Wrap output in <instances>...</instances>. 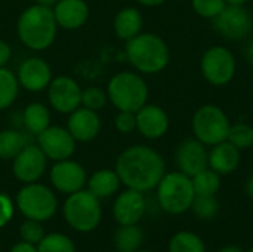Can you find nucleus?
<instances>
[{"label": "nucleus", "instance_id": "nucleus-1", "mask_svg": "<svg viewBox=\"0 0 253 252\" xmlns=\"http://www.w3.org/2000/svg\"><path fill=\"white\" fill-rule=\"evenodd\" d=\"M116 172L127 189L141 193L156 189L166 174L163 157L147 146H132L126 149L117 157Z\"/></svg>", "mask_w": 253, "mask_h": 252}, {"label": "nucleus", "instance_id": "nucleus-2", "mask_svg": "<svg viewBox=\"0 0 253 252\" xmlns=\"http://www.w3.org/2000/svg\"><path fill=\"white\" fill-rule=\"evenodd\" d=\"M56 28L53 9L37 3L27 7L19 15L16 24L19 40L33 50L47 49L55 40Z\"/></svg>", "mask_w": 253, "mask_h": 252}, {"label": "nucleus", "instance_id": "nucleus-3", "mask_svg": "<svg viewBox=\"0 0 253 252\" xmlns=\"http://www.w3.org/2000/svg\"><path fill=\"white\" fill-rule=\"evenodd\" d=\"M129 62L141 73L156 74L166 68L170 53L166 42L153 33H139L126 43Z\"/></svg>", "mask_w": 253, "mask_h": 252}, {"label": "nucleus", "instance_id": "nucleus-4", "mask_svg": "<svg viewBox=\"0 0 253 252\" xmlns=\"http://www.w3.org/2000/svg\"><path fill=\"white\" fill-rule=\"evenodd\" d=\"M107 95L119 111L136 113L147 104L148 86L139 74L122 71L108 82Z\"/></svg>", "mask_w": 253, "mask_h": 252}, {"label": "nucleus", "instance_id": "nucleus-5", "mask_svg": "<svg viewBox=\"0 0 253 252\" xmlns=\"http://www.w3.org/2000/svg\"><path fill=\"white\" fill-rule=\"evenodd\" d=\"M156 189L160 208L170 215H181L190 211L196 198L191 177L181 171L165 174Z\"/></svg>", "mask_w": 253, "mask_h": 252}, {"label": "nucleus", "instance_id": "nucleus-6", "mask_svg": "<svg viewBox=\"0 0 253 252\" xmlns=\"http://www.w3.org/2000/svg\"><path fill=\"white\" fill-rule=\"evenodd\" d=\"M99 199L89 190L71 193L64 203V217L68 226L77 232H92L101 221Z\"/></svg>", "mask_w": 253, "mask_h": 252}, {"label": "nucleus", "instance_id": "nucleus-7", "mask_svg": "<svg viewBox=\"0 0 253 252\" xmlns=\"http://www.w3.org/2000/svg\"><path fill=\"white\" fill-rule=\"evenodd\" d=\"M191 126L196 138L200 143L213 147L222 141H227L231 125L221 107L206 104L196 110Z\"/></svg>", "mask_w": 253, "mask_h": 252}, {"label": "nucleus", "instance_id": "nucleus-8", "mask_svg": "<svg viewBox=\"0 0 253 252\" xmlns=\"http://www.w3.org/2000/svg\"><path fill=\"white\" fill-rule=\"evenodd\" d=\"M16 205L24 217L40 223L52 218L58 206L53 192L37 183H30L18 192Z\"/></svg>", "mask_w": 253, "mask_h": 252}, {"label": "nucleus", "instance_id": "nucleus-9", "mask_svg": "<svg viewBox=\"0 0 253 252\" xmlns=\"http://www.w3.org/2000/svg\"><path fill=\"white\" fill-rule=\"evenodd\" d=\"M203 77L215 86H224L231 82L236 74V58L230 49L213 46L208 49L202 58Z\"/></svg>", "mask_w": 253, "mask_h": 252}, {"label": "nucleus", "instance_id": "nucleus-10", "mask_svg": "<svg viewBox=\"0 0 253 252\" xmlns=\"http://www.w3.org/2000/svg\"><path fill=\"white\" fill-rule=\"evenodd\" d=\"M253 19L245 6L227 4L224 10L213 18V28L228 40L237 42L249 36Z\"/></svg>", "mask_w": 253, "mask_h": 252}, {"label": "nucleus", "instance_id": "nucleus-11", "mask_svg": "<svg viewBox=\"0 0 253 252\" xmlns=\"http://www.w3.org/2000/svg\"><path fill=\"white\" fill-rule=\"evenodd\" d=\"M47 97L50 105L64 114L73 113L82 104V89L79 83L68 76L53 79L47 86Z\"/></svg>", "mask_w": 253, "mask_h": 252}, {"label": "nucleus", "instance_id": "nucleus-12", "mask_svg": "<svg viewBox=\"0 0 253 252\" xmlns=\"http://www.w3.org/2000/svg\"><path fill=\"white\" fill-rule=\"evenodd\" d=\"M37 144L47 159L56 162L70 159L76 150V140L68 129L61 126H47L37 135Z\"/></svg>", "mask_w": 253, "mask_h": 252}, {"label": "nucleus", "instance_id": "nucleus-13", "mask_svg": "<svg viewBox=\"0 0 253 252\" xmlns=\"http://www.w3.org/2000/svg\"><path fill=\"white\" fill-rule=\"evenodd\" d=\"M46 159V154L42 151L39 146L28 144L13 157V175L21 183H36L44 174Z\"/></svg>", "mask_w": 253, "mask_h": 252}, {"label": "nucleus", "instance_id": "nucleus-14", "mask_svg": "<svg viewBox=\"0 0 253 252\" xmlns=\"http://www.w3.org/2000/svg\"><path fill=\"white\" fill-rule=\"evenodd\" d=\"M50 181L61 193L71 195L82 190L86 184V171L74 160H58L50 169Z\"/></svg>", "mask_w": 253, "mask_h": 252}, {"label": "nucleus", "instance_id": "nucleus-15", "mask_svg": "<svg viewBox=\"0 0 253 252\" xmlns=\"http://www.w3.org/2000/svg\"><path fill=\"white\" fill-rule=\"evenodd\" d=\"M176 165L179 171L188 177H194L209 166V153L206 146L197 138L185 140L176 150Z\"/></svg>", "mask_w": 253, "mask_h": 252}, {"label": "nucleus", "instance_id": "nucleus-16", "mask_svg": "<svg viewBox=\"0 0 253 252\" xmlns=\"http://www.w3.org/2000/svg\"><path fill=\"white\" fill-rule=\"evenodd\" d=\"M19 85L30 92H40L52 82V70L46 61L33 56L25 59L18 68Z\"/></svg>", "mask_w": 253, "mask_h": 252}, {"label": "nucleus", "instance_id": "nucleus-17", "mask_svg": "<svg viewBox=\"0 0 253 252\" xmlns=\"http://www.w3.org/2000/svg\"><path fill=\"white\" fill-rule=\"evenodd\" d=\"M135 114L138 132L148 140L162 138L169 129V117L166 111L156 104H145Z\"/></svg>", "mask_w": 253, "mask_h": 252}, {"label": "nucleus", "instance_id": "nucleus-18", "mask_svg": "<svg viewBox=\"0 0 253 252\" xmlns=\"http://www.w3.org/2000/svg\"><path fill=\"white\" fill-rule=\"evenodd\" d=\"M144 212H145L144 195L133 189H127L126 192L120 193L113 208L114 218L120 226L138 224Z\"/></svg>", "mask_w": 253, "mask_h": 252}, {"label": "nucleus", "instance_id": "nucleus-19", "mask_svg": "<svg viewBox=\"0 0 253 252\" xmlns=\"http://www.w3.org/2000/svg\"><path fill=\"white\" fill-rule=\"evenodd\" d=\"M67 129L76 141L89 143L98 137L101 131V120L96 111L86 107H79L73 113H70Z\"/></svg>", "mask_w": 253, "mask_h": 252}, {"label": "nucleus", "instance_id": "nucleus-20", "mask_svg": "<svg viewBox=\"0 0 253 252\" xmlns=\"http://www.w3.org/2000/svg\"><path fill=\"white\" fill-rule=\"evenodd\" d=\"M53 15L58 27L77 30L86 24L89 18V6L84 0H58L53 6Z\"/></svg>", "mask_w": 253, "mask_h": 252}, {"label": "nucleus", "instance_id": "nucleus-21", "mask_svg": "<svg viewBox=\"0 0 253 252\" xmlns=\"http://www.w3.org/2000/svg\"><path fill=\"white\" fill-rule=\"evenodd\" d=\"M240 163V150L230 141H222L213 146L209 153V166L219 175L231 174Z\"/></svg>", "mask_w": 253, "mask_h": 252}, {"label": "nucleus", "instance_id": "nucleus-22", "mask_svg": "<svg viewBox=\"0 0 253 252\" xmlns=\"http://www.w3.org/2000/svg\"><path fill=\"white\" fill-rule=\"evenodd\" d=\"M142 15L135 7H125L119 10L114 18V31L116 36L122 40H130L138 36L142 30Z\"/></svg>", "mask_w": 253, "mask_h": 252}, {"label": "nucleus", "instance_id": "nucleus-23", "mask_svg": "<svg viewBox=\"0 0 253 252\" xmlns=\"http://www.w3.org/2000/svg\"><path fill=\"white\" fill-rule=\"evenodd\" d=\"M120 178L116 171L111 169H101L96 171L87 181V190L93 193L98 199L113 196L120 187Z\"/></svg>", "mask_w": 253, "mask_h": 252}, {"label": "nucleus", "instance_id": "nucleus-24", "mask_svg": "<svg viewBox=\"0 0 253 252\" xmlns=\"http://www.w3.org/2000/svg\"><path fill=\"white\" fill-rule=\"evenodd\" d=\"M24 126L25 129L33 134V135H39L40 132H43L49 123H50V113L47 110V107L42 102H31L25 107L24 110Z\"/></svg>", "mask_w": 253, "mask_h": 252}, {"label": "nucleus", "instance_id": "nucleus-25", "mask_svg": "<svg viewBox=\"0 0 253 252\" xmlns=\"http://www.w3.org/2000/svg\"><path fill=\"white\" fill-rule=\"evenodd\" d=\"M30 144V138L25 132L18 129L0 131V159H13L25 146Z\"/></svg>", "mask_w": 253, "mask_h": 252}, {"label": "nucleus", "instance_id": "nucleus-26", "mask_svg": "<svg viewBox=\"0 0 253 252\" xmlns=\"http://www.w3.org/2000/svg\"><path fill=\"white\" fill-rule=\"evenodd\" d=\"M142 244V230L136 224L120 226L114 235V245L119 252H135Z\"/></svg>", "mask_w": 253, "mask_h": 252}, {"label": "nucleus", "instance_id": "nucleus-27", "mask_svg": "<svg viewBox=\"0 0 253 252\" xmlns=\"http://www.w3.org/2000/svg\"><path fill=\"white\" fill-rule=\"evenodd\" d=\"M196 195L200 196H215L221 189V177L211 168H206L191 177Z\"/></svg>", "mask_w": 253, "mask_h": 252}, {"label": "nucleus", "instance_id": "nucleus-28", "mask_svg": "<svg viewBox=\"0 0 253 252\" xmlns=\"http://www.w3.org/2000/svg\"><path fill=\"white\" fill-rule=\"evenodd\" d=\"M19 91L18 77L7 68L0 67V110L10 107Z\"/></svg>", "mask_w": 253, "mask_h": 252}, {"label": "nucleus", "instance_id": "nucleus-29", "mask_svg": "<svg viewBox=\"0 0 253 252\" xmlns=\"http://www.w3.org/2000/svg\"><path fill=\"white\" fill-rule=\"evenodd\" d=\"M169 252H206V245L193 232H178L169 241Z\"/></svg>", "mask_w": 253, "mask_h": 252}, {"label": "nucleus", "instance_id": "nucleus-30", "mask_svg": "<svg viewBox=\"0 0 253 252\" xmlns=\"http://www.w3.org/2000/svg\"><path fill=\"white\" fill-rule=\"evenodd\" d=\"M37 252H76V248L68 236L50 233L37 244Z\"/></svg>", "mask_w": 253, "mask_h": 252}, {"label": "nucleus", "instance_id": "nucleus-31", "mask_svg": "<svg viewBox=\"0 0 253 252\" xmlns=\"http://www.w3.org/2000/svg\"><path fill=\"white\" fill-rule=\"evenodd\" d=\"M190 211L199 220H211L219 212V202L215 196H200L196 195Z\"/></svg>", "mask_w": 253, "mask_h": 252}, {"label": "nucleus", "instance_id": "nucleus-32", "mask_svg": "<svg viewBox=\"0 0 253 252\" xmlns=\"http://www.w3.org/2000/svg\"><path fill=\"white\" fill-rule=\"evenodd\" d=\"M227 141L236 146L239 150H245L253 146V128L248 123H236L230 126Z\"/></svg>", "mask_w": 253, "mask_h": 252}, {"label": "nucleus", "instance_id": "nucleus-33", "mask_svg": "<svg viewBox=\"0 0 253 252\" xmlns=\"http://www.w3.org/2000/svg\"><path fill=\"white\" fill-rule=\"evenodd\" d=\"M107 100H108V95L101 88L90 86V88H86L84 91H82V105L89 110L99 111L101 108L105 107Z\"/></svg>", "mask_w": 253, "mask_h": 252}, {"label": "nucleus", "instance_id": "nucleus-34", "mask_svg": "<svg viewBox=\"0 0 253 252\" xmlns=\"http://www.w3.org/2000/svg\"><path fill=\"white\" fill-rule=\"evenodd\" d=\"M191 1L196 13L208 19H213L215 16H218L227 6L225 0H191Z\"/></svg>", "mask_w": 253, "mask_h": 252}, {"label": "nucleus", "instance_id": "nucleus-35", "mask_svg": "<svg viewBox=\"0 0 253 252\" xmlns=\"http://www.w3.org/2000/svg\"><path fill=\"white\" fill-rule=\"evenodd\" d=\"M19 236L24 242L36 245L44 238V230H43V226L40 224V221L27 220L19 227Z\"/></svg>", "mask_w": 253, "mask_h": 252}, {"label": "nucleus", "instance_id": "nucleus-36", "mask_svg": "<svg viewBox=\"0 0 253 252\" xmlns=\"http://www.w3.org/2000/svg\"><path fill=\"white\" fill-rule=\"evenodd\" d=\"M116 129L122 134H130L136 129V114L132 111H119L114 119Z\"/></svg>", "mask_w": 253, "mask_h": 252}, {"label": "nucleus", "instance_id": "nucleus-37", "mask_svg": "<svg viewBox=\"0 0 253 252\" xmlns=\"http://www.w3.org/2000/svg\"><path fill=\"white\" fill-rule=\"evenodd\" d=\"M13 215V203L10 198L4 193H0V227L6 226Z\"/></svg>", "mask_w": 253, "mask_h": 252}, {"label": "nucleus", "instance_id": "nucleus-38", "mask_svg": "<svg viewBox=\"0 0 253 252\" xmlns=\"http://www.w3.org/2000/svg\"><path fill=\"white\" fill-rule=\"evenodd\" d=\"M10 56H12L10 46L4 40H0V67H4L9 62Z\"/></svg>", "mask_w": 253, "mask_h": 252}, {"label": "nucleus", "instance_id": "nucleus-39", "mask_svg": "<svg viewBox=\"0 0 253 252\" xmlns=\"http://www.w3.org/2000/svg\"><path fill=\"white\" fill-rule=\"evenodd\" d=\"M10 252H37V248L33 244H28V242H24L22 241V242L13 245Z\"/></svg>", "mask_w": 253, "mask_h": 252}, {"label": "nucleus", "instance_id": "nucleus-40", "mask_svg": "<svg viewBox=\"0 0 253 252\" xmlns=\"http://www.w3.org/2000/svg\"><path fill=\"white\" fill-rule=\"evenodd\" d=\"M136 1L141 3V4H144V6H160L166 0H136Z\"/></svg>", "mask_w": 253, "mask_h": 252}, {"label": "nucleus", "instance_id": "nucleus-41", "mask_svg": "<svg viewBox=\"0 0 253 252\" xmlns=\"http://www.w3.org/2000/svg\"><path fill=\"white\" fill-rule=\"evenodd\" d=\"M246 193L251 199H253V175L249 177V180L246 183Z\"/></svg>", "mask_w": 253, "mask_h": 252}, {"label": "nucleus", "instance_id": "nucleus-42", "mask_svg": "<svg viewBox=\"0 0 253 252\" xmlns=\"http://www.w3.org/2000/svg\"><path fill=\"white\" fill-rule=\"evenodd\" d=\"M219 252H245L240 247H236V245H227L224 248H221Z\"/></svg>", "mask_w": 253, "mask_h": 252}, {"label": "nucleus", "instance_id": "nucleus-43", "mask_svg": "<svg viewBox=\"0 0 253 252\" xmlns=\"http://www.w3.org/2000/svg\"><path fill=\"white\" fill-rule=\"evenodd\" d=\"M37 4H43V6H47V7H52L58 3V0H36Z\"/></svg>", "mask_w": 253, "mask_h": 252}, {"label": "nucleus", "instance_id": "nucleus-44", "mask_svg": "<svg viewBox=\"0 0 253 252\" xmlns=\"http://www.w3.org/2000/svg\"><path fill=\"white\" fill-rule=\"evenodd\" d=\"M249 0H225L227 4H234V6H245V3Z\"/></svg>", "mask_w": 253, "mask_h": 252}, {"label": "nucleus", "instance_id": "nucleus-45", "mask_svg": "<svg viewBox=\"0 0 253 252\" xmlns=\"http://www.w3.org/2000/svg\"><path fill=\"white\" fill-rule=\"evenodd\" d=\"M248 58H249V61L253 64V43H251L249 48H248Z\"/></svg>", "mask_w": 253, "mask_h": 252}, {"label": "nucleus", "instance_id": "nucleus-46", "mask_svg": "<svg viewBox=\"0 0 253 252\" xmlns=\"http://www.w3.org/2000/svg\"><path fill=\"white\" fill-rule=\"evenodd\" d=\"M135 252H153V251H139V250H138V251H135Z\"/></svg>", "mask_w": 253, "mask_h": 252}, {"label": "nucleus", "instance_id": "nucleus-47", "mask_svg": "<svg viewBox=\"0 0 253 252\" xmlns=\"http://www.w3.org/2000/svg\"><path fill=\"white\" fill-rule=\"evenodd\" d=\"M248 252H253V248H251V250H249V251Z\"/></svg>", "mask_w": 253, "mask_h": 252}]
</instances>
